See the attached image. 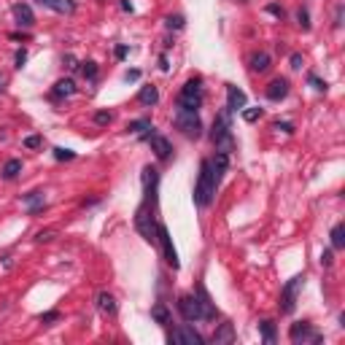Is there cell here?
<instances>
[{
  "instance_id": "cell-1",
  "label": "cell",
  "mask_w": 345,
  "mask_h": 345,
  "mask_svg": "<svg viewBox=\"0 0 345 345\" xmlns=\"http://www.w3.org/2000/svg\"><path fill=\"white\" fill-rule=\"evenodd\" d=\"M216 176H213V167H211V159H202L200 162V178L194 183V205L197 208H208L213 202V194H216Z\"/></svg>"
},
{
  "instance_id": "cell-2",
  "label": "cell",
  "mask_w": 345,
  "mask_h": 345,
  "mask_svg": "<svg viewBox=\"0 0 345 345\" xmlns=\"http://www.w3.org/2000/svg\"><path fill=\"white\" fill-rule=\"evenodd\" d=\"M229 108H224L221 113H216L213 119V129H211V141L216 146V151L221 154H232L235 151V135H232V122H229Z\"/></svg>"
},
{
  "instance_id": "cell-3",
  "label": "cell",
  "mask_w": 345,
  "mask_h": 345,
  "mask_svg": "<svg viewBox=\"0 0 345 345\" xmlns=\"http://www.w3.org/2000/svg\"><path fill=\"white\" fill-rule=\"evenodd\" d=\"M202 100H205L202 81H200V78H189L176 97V108H181V111H197V108L202 106Z\"/></svg>"
},
{
  "instance_id": "cell-4",
  "label": "cell",
  "mask_w": 345,
  "mask_h": 345,
  "mask_svg": "<svg viewBox=\"0 0 345 345\" xmlns=\"http://www.w3.org/2000/svg\"><path fill=\"white\" fill-rule=\"evenodd\" d=\"M305 286V275H294L291 281H286V286L281 289V302H278V310L281 316H291L294 308H297V297Z\"/></svg>"
},
{
  "instance_id": "cell-5",
  "label": "cell",
  "mask_w": 345,
  "mask_h": 345,
  "mask_svg": "<svg viewBox=\"0 0 345 345\" xmlns=\"http://www.w3.org/2000/svg\"><path fill=\"white\" fill-rule=\"evenodd\" d=\"M173 124H176V127L181 129L186 138H192V141H197L200 135H202V122H200V113L197 111H181V108H176Z\"/></svg>"
},
{
  "instance_id": "cell-6",
  "label": "cell",
  "mask_w": 345,
  "mask_h": 345,
  "mask_svg": "<svg viewBox=\"0 0 345 345\" xmlns=\"http://www.w3.org/2000/svg\"><path fill=\"white\" fill-rule=\"evenodd\" d=\"M289 340H291L294 345H305V343L318 345V343H324V334L316 332L310 321H294L291 327H289Z\"/></svg>"
},
{
  "instance_id": "cell-7",
  "label": "cell",
  "mask_w": 345,
  "mask_h": 345,
  "mask_svg": "<svg viewBox=\"0 0 345 345\" xmlns=\"http://www.w3.org/2000/svg\"><path fill=\"white\" fill-rule=\"evenodd\" d=\"M138 138H141L143 143H151V151L157 154L159 162H167V159H170V154H173V143H170L164 135H159L157 127H148L146 132L138 135Z\"/></svg>"
},
{
  "instance_id": "cell-8",
  "label": "cell",
  "mask_w": 345,
  "mask_h": 345,
  "mask_svg": "<svg viewBox=\"0 0 345 345\" xmlns=\"http://www.w3.org/2000/svg\"><path fill=\"white\" fill-rule=\"evenodd\" d=\"M157 246H159V251H162V259L170 264V267H173V270L181 267V262H178V251H176V246H173V237H170L167 227H164L162 221L157 224Z\"/></svg>"
},
{
  "instance_id": "cell-9",
  "label": "cell",
  "mask_w": 345,
  "mask_h": 345,
  "mask_svg": "<svg viewBox=\"0 0 345 345\" xmlns=\"http://www.w3.org/2000/svg\"><path fill=\"white\" fill-rule=\"evenodd\" d=\"M178 313L186 324H194V321H202V308H200V299L197 294H181L178 297Z\"/></svg>"
},
{
  "instance_id": "cell-10",
  "label": "cell",
  "mask_w": 345,
  "mask_h": 345,
  "mask_svg": "<svg viewBox=\"0 0 345 345\" xmlns=\"http://www.w3.org/2000/svg\"><path fill=\"white\" fill-rule=\"evenodd\" d=\"M167 343H170V345H202L205 340L200 337V334L194 332L189 324H183L181 329H173V332H167Z\"/></svg>"
},
{
  "instance_id": "cell-11",
  "label": "cell",
  "mask_w": 345,
  "mask_h": 345,
  "mask_svg": "<svg viewBox=\"0 0 345 345\" xmlns=\"http://www.w3.org/2000/svg\"><path fill=\"white\" fill-rule=\"evenodd\" d=\"M76 92L78 89H76V81H73V78H59V81L52 87L49 97H52L54 103H59V100H65V97H73Z\"/></svg>"
},
{
  "instance_id": "cell-12",
  "label": "cell",
  "mask_w": 345,
  "mask_h": 345,
  "mask_svg": "<svg viewBox=\"0 0 345 345\" xmlns=\"http://www.w3.org/2000/svg\"><path fill=\"white\" fill-rule=\"evenodd\" d=\"M11 14H14V19H17V24L24 27V30H30L33 24H36V14H33V8H30L27 3H14Z\"/></svg>"
},
{
  "instance_id": "cell-13",
  "label": "cell",
  "mask_w": 345,
  "mask_h": 345,
  "mask_svg": "<svg viewBox=\"0 0 345 345\" xmlns=\"http://www.w3.org/2000/svg\"><path fill=\"white\" fill-rule=\"evenodd\" d=\"M197 299H200V308H202V321H216L218 310H216V305H213L211 294L205 291V286H197Z\"/></svg>"
},
{
  "instance_id": "cell-14",
  "label": "cell",
  "mask_w": 345,
  "mask_h": 345,
  "mask_svg": "<svg viewBox=\"0 0 345 345\" xmlns=\"http://www.w3.org/2000/svg\"><path fill=\"white\" fill-rule=\"evenodd\" d=\"M289 81L286 78H272V81L267 84V89H264V94H267V100H272V103H278V100H283L289 94Z\"/></svg>"
},
{
  "instance_id": "cell-15",
  "label": "cell",
  "mask_w": 345,
  "mask_h": 345,
  "mask_svg": "<svg viewBox=\"0 0 345 345\" xmlns=\"http://www.w3.org/2000/svg\"><path fill=\"white\" fill-rule=\"evenodd\" d=\"M246 103H248L246 92L237 89V87H232V84H227V108H229V111H243Z\"/></svg>"
},
{
  "instance_id": "cell-16",
  "label": "cell",
  "mask_w": 345,
  "mask_h": 345,
  "mask_svg": "<svg viewBox=\"0 0 345 345\" xmlns=\"http://www.w3.org/2000/svg\"><path fill=\"white\" fill-rule=\"evenodd\" d=\"M43 8H49V11L54 14H76V0H38Z\"/></svg>"
},
{
  "instance_id": "cell-17",
  "label": "cell",
  "mask_w": 345,
  "mask_h": 345,
  "mask_svg": "<svg viewBox=\"0 0 345 345\" xmlns=\"http://www.w3.org/2000/svg\"><path fill=\"white\" fill-rule=\"evenodd\" d=\"M211 343H213V345H229V343H235V327H232L229 321L218 324V329L213 332Z\"/></svg>"
},
{
  "instance_id": "cell-18",
  "label": "cell",
  "mask_w": 345,
  "mask_h": 345,
  "mask_svg": "<svg viewBox=\"0 0 345 345\" xmlns=\"http://www.w3.org/2000/svg\"><path fill=\"white\" fill-rule=\"evenodd\" d=\"M97 308H100V313H106V316H116L119 313L116 297H113L111 291H100L97 294Z\"/></svg>"
},
{
  "instance_id": "cell-19",
  "label": "cell",
  "mask_w": 345,
  "mask_h": 345,
  "mask_svg": "<svg viewBox=\"0 0 345 345\" xmlns=\"http://www.w3.org/2000/svg\"><path fill=\"white\" fill-rule=\"evenodd\" d=\"M138 103L146 108H154L159 103V89L154 87V84H146V87H141V92H138Z\"/></svg>"
},
{
  "instance_id": "cell-20",
  "label": "cell",
  "mask_w": 345,
  "mask_h": 345,
  "mask_svg": "<svg viewBox=\"0 0 345 345\" xmlns=\"http://www.w3.org/2000/svg\"><path fill=\"white\" fill-rule=\"evenodd\" d=\"M270 54L267 52H254L251 57H248V68H251L254 73H264V71H270Z\"/></svg>"
},
{
  "instance_id": "cell-21",
  "label": "cell",
  "mask_w": 345,
  "mask_h": 345,
  "mask_svg": "<svg viewBox=\"0 0 345 345\" xmlns=\"http://www.w3.org/2000/svg\"><path fill=\"white\" fill-rule=\"evenodd\" d=\"M211 167H213V176H216V181H221V176L229 170V154H221L216 151L211 159Z\"/></svg>"
},
{
  "instance_id": "cell-22",
  "label": "cell",
  "mask_w": 345,
  "mask_h": 345,
  "mask_svg": "<svg viewBox=\"0 0 345 345\" xmlns=\"http://www.w3.org/2000/svg\"><path fill=\"white\" fill-rule=\"evenodd\" d=\"M151 318L159 324V327H170V324H173V316H170V310H167L164 302H157L151 308Z\"/></svg>"
},
{
  "instance_id": "cell-23",
  "label": "cell",
  "mask_w": 345,
  "mask_h": 345,
  "mask_svg": "<svg viewBox=\"0 0 345 345\" xmlns=\"http://www.w3.org/2000/svg\"><path fill=\"white\" fill-rule=\"evenodd\" d=\"M19 173H22V159H8V162L0 167V178H3V181H14Z\"/></svg>"
},
{
  "instance_id": "cell-24",
  "label": "cell",
  "mask_w": 345,
  "mask_h": 345,
  "mask_svg": "<svg viewBox=\"0 0 345 345\" xmlns=\"http://www.w3.org/2000/svg\"><path fill=\"white\" fill-rule=\"evenodd\" d=\"M329 237H332V248H334V251H343V248H345V224L343 221L334 224L332 232H329Z\"/></svg>"
},
{
  "instance_id": "cell-25",
  "label": "cell",
  "mask_w": 345,
  "mask_h": 345,
  "mask_svg": "<svg viewBox=\"0 0 345 345\" xmlns=\"http://www.w3.org/2000/svg\"><path fill=\"white\" fill-rule=\"evenodd\" d=\"M259 332H262V340H264L267 345H275V340H278V334H275V321L264 318V321L259 324Z\"/></svg>"
},
{
  "instance_id": "cell-26",
  "label": "cell",
  "mask_w": 345,
  "mask_h": 345,
  "mask_svg": "<svg viewBox=\"0 0 345 345\" xmlns=\"http://www.w3.org/2000/svg\"><path fill=\"white\" fill-rule=\"evenodd\" d=\"M148 127H154L148 116H143V119H132V122L127 124V132H132V135H143Z\"/></svg>"
},
{
  "instance_id": "cell-27",
  "label": "cell",
  "mask_w": 345,
  "mask_h": 345,
  "mask_svg": "<svg viewBox=\"0 0 345 345\" xmlns=\"http://www.w3.org/2000/svg\"><path fill=\"white\" fill-rule=\"evenodd\" d=\"M78 65H81L78 71H81V76L87 78V81H94V78H97V73H100L97 62H92V59H87V62H78Z\"/></svg>"
},
{
  "instance_id": "cell-28",
  "label": "cell",
  "mask_w": 345,
  "mask_h": 345,
  "mask_svg": "<svg viewBox=\"0 0 345 345\" xmlns=\"http://www.w3.org/2000/svg\"><path fill=\"white\" fill-rule=\"evenodd\" d=\"M164 27L167 30H183L186 27V19H183L181 14H170V17H164Z\"/></svg>"
},
{
  "instance_id": "cell-29",
  "label": "cell",
  "mask_w": 345,
  "mask_h": 345,
  "mask_svg": "<svg viewBox=\"0 0 345 345\" xmlns=\"http://www.w3.org/2000/svg\"><path fill=\"white\" fill-rule=\"evenodd\" d=\"M92 122L97 124V127H108V124L113 122V113H111V111H97V113L92 116Z\"/></svg>"
},
{
  "instance_id": "cell-30",
  "label": "cell",
  "mask_w": 345,
  "mask_h": 345,
  "mask_svg": "<svg viewBox=\"0 0 345 345\" xmlns=\"http://www.w3.org/2000/svg\"><path fill=\"white\" fill-rule=\"evenodd\" d=\"M54 159H57V162H71V159H76V151L57 146V148H54Z\"/></svg>"
},
{
  "instance_id": "cell-31",
  "label": "cell",
  "mask_w": 345,
  "mask_h": 345,
  "mask_svg": "<svg viewBox=\"0 0 345 345\" xmlns=\"http://www.w3.org/2000/svg\"><path fill=\"white\" fill-rule=\"evenodd\" d=\"M308 84H310L313 89H316V92H327V89H329V84H327V81H321V78H318L316 73H308Z\"/></svg>"
},
{
  "instance_id": "cell-32",
  "label": "cell",
  "mask_w": 345,
  "mask_h": 345,
  "mask_svg": "<svg viewBox=\"0 0 345 345\" xmlns=\"http://www.w3.org/2000/svg\"><path fill=\"white\" fill-rule=\"evenodd\" d=\"M243 119H246L248 124H254V122H259V119H262V108H243Z\"/></svg>"
},
{
  "instance_id": "cell-33",
  "label": "cell",
  "mask_w": 345,
  "mask_h": 345,
  "mask_svg": "<svg viewBox=\"0 0 345 345\" xmlns=\"http://www.w3.org/2000/svg\"><path fill=\"white\" fill-rule=\"evenodd\" d=\"M297 24L302 30H310V14H308V8H299V11H297Z\"/></svg>"
},
{
  "instance_id": "cell-34",
  "label": "cell",
  "mask_w": 345,
  "mask_h": 345,
  "mask_svg": "<svg viewBox=\"0 0 345 345\" xmlns=\"http://www.w3.org/2000/svg\"><path fill=\"white\" fill-rule=\"evenodd\" d=\"M272 129H278V132H286V135H291V132H294V124H291V122H272Z\"/></svg>"
},
{
  "instance_id": "cell-35",
  "label": "cell",
  "mask_w": 345,
  "mask_h": 345,
  "mask_svg": "<svg viewBox=\"0 0 345 345\" xmlns=\"http://www.w3.org/2000/svg\"><path fill=\"white\" fill-rule=\"evenodd\" d=\"M43 143L41 135H30V138H24V148H38Z\"/></svg>"
},
{
  "instance_id": "cell-36",
  "label": "cell",
  "mask_w": 345,
  "mask_h": 345,
  "mask_svg": "<svg viewBox=\"0 0 345 345\" xmlns=\"http://www.w3.org/2000/svg\"><path fill=\"white\" fill-rule=\"evenodd\" d=\"M24 62H27V49H17V54H14V65L22 68Z\"/></svg>"
},
{
  "instance_id": "cell-37",
  "label": "cell",
  "mask_w": 345,
  "mask_h": 345,
  "mask_svg": "<svg viewBox=\"0 0 345 345\" xmlns=\"http://www.w3.org/2000/svg\"><path fill=\"white\" fill-rule=\"evenodd\" d=\"M289 62H291V68H294V71H302L305 59H302V54H297V52H294L291 57H289Z\"/></svg>"
},
{
  "instance_id": "cell-38",
  "label": "cell",
  "mask_w": 345,
  "mask_h": 345,
  "mask_svg": "<svg viewBox=\"0 0 345 345\" xmlns=\"http://www.w3.org/2000/svg\"><path fill=\"white\" fill-rule=\"evenodd\" d=\"M41 321L43 324H54V321H59V313H57V310H49V313H43V316H41Z\"/></svg>"
},
{
  "instance_id": "cell-39",
  "label": "cell",
  "mask_w": 345,
  "mask_h": 345,
  "mask_svg": "<svg viewBox=\"0 0 345 345\" xmlns=\"http://www.w3.org/2000/svg\"><path fill=\"white\" fill-rule=\"evenodd\" d=\"M36 240H38V243H49V240H54V232H52V229H46V232H38Z\"/></svg>"
},
{
  "instance_id": "cell-40",
  "label": "cell",
  "mask_w": 345,
  "mask_h": 345,
  "mask_svg": "<svg viewBox=\"0 0 345 345\" xmlns=\"http://www.w3.org/2000/svg\"><path fill=\"white\" fill-rule=\"evenodd\" d=\"M113 54H116V59H124V57L129 54V46H127V43H119L116 52H113Z\"/></svg>"
},
{
  "instance_id": "cell-41",
  "label": "cell",
  "mask_w": 345,
  "mask_h": 345,
  "mask_svg": "<svg viewBox=\"0 0 345 345\" xmlns=\"http://www.w3.org/2000/svg\"><path fill=\"white\" fill-rule=\"evenodd\" d=\"M62 62H65V68H71V71H76V68H78V65H76V57H73V54H65Z\"/></svg>"
},
{
  "instance_id": "cell-42",
  "label": "cell",
  "mask_w": 345,
  "mask_h": 345,
  "mask_svg": "<svg viewBox=\"0 0 345 345\" xmlns=\"http://www.w3.org/2000/svg\"><path fill=\"white\" fill-rule=\"evenodd\" d=\"M267 11H270V14H272V17H278V19H283V8H281V6H275V3H270V6H267Z\"/></svg>"
},
{
  "instance_id": "cell-43",
  "label": "cell",
  "mask_w": 345,
  "mask_h": 345,
  "mask_svg": "<svg viewBox=\"0 0 345 345\" xmlns=\"http://www.w3.org/2000/svg\"><path fill=\"white\" fill-rule=\"evenodd\" d=\"M159 71L167 73L170 71V62H167V54H159Z\"/></svg>"
},
{
  "instance_id": "cell-44",
  "label": "cell",
  "mask_w": 345,
  "mask_h": 345,
  "mask_svg": "<svg viewBox=\"0 0 345 345\" xmlns=\"http://www.w3.org/2000/svg\"><path fill=\"white\" fill-rule=\"evenodd\" d=\"M124 81H141V71H127L124 73Z\"/></svg>"
},
{
  "instance_id": "cell-45",
  "label": "cell",
  "mask_w": 345,
  "mask_h": 345,
  "mask_svg": "<svg viewBox=\"0 0 345 345\" xmlns=\"http://www.w3.org/2000/svg\"><path fill=\"white\" fill-rule=\"evenodd\" d=\"M332 262H334L332 251H324V254H321V264H327V267H332Z\"/></svg>"
},
{
  "instance_id": "cell-46",
  "label": "cell",
  "mask_w": 345,
  "mask_h": 345,
  "mask_svg": "<svg viewBox=\"0 0 345 345\" xmlns=\"http://www.w3.org/2000/svg\"><path fill=\"white\" fill-rule=\"evenodd\" d=\"M119 6H122V11H127V14H132V11H135V6L129 3V0H119Z\"/></svg>"
},
{
  "instance_id": "cell-47",
  "label": "cell",
  "mask_w": 345,
  "mask_h": 345,
  "mask_svg": "<svg viewBox=\"0 0 345 345\" xmlns=\"http://www.w3.org/2000/svg\"><path fill=\"white\" fill-rule=\"evenodd\" d=\"M343 24V6H337V11H334V27H340Z\"/></svg>"
},
{
  "instance_id": "cell-48",
  "label": "cell",
  "mask_w": 345,
  "mask_h": 345,
  "mask_svg": "<svg viewBox=\"0 0 345 345\" xmlns=\"http://www.w3.org/2000/svg\"><path fill=\"white\" fill-rule=\"evenodd\" d=\"M3 89H6V76L0 73V92H3Z\"/></svg>"
}]
</instances>
